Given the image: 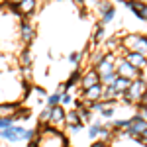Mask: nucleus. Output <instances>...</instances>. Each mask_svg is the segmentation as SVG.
<instances>
[{"instance_id": "obj_1", "label": "nucleus", "mask_w": 147, "mask_h": 147, "mask_svg": "<svg viewBox=\"0 0 147 147\" xmlns=\"http://www.w3.org/2000/svg\"><path fill=\"white\" fill-rule=\"evenodd\" d=\"M147 94V82L143 79L131 80L129 88L124 92V102L125 104H139V102L145 98Z\"/></svg>"}, {"instance_id": "obj_2", "label": "nucleus", "mask_w": 147, "mask_h": 147, "mask_svg": "<svg viewBox=\"0 0 147 147\" xmlns=\"http://www.w3.org/2000/svg\"><path fill=\"white\" fill-rule=\"evenodd\" d=\"M122 45L125 51H131V53H139V55L147 57V35H125L122 39Z\"/></svg>"}, {"instance_id": "obj_3", "label": "nucleus", "mask_w": 147, "mask_h": 147, "mask_svg": "<svg viewBox=\"0 0 147 147\" xmlns=\"http://www.w3.org/2000/svg\"><path fill=\"white\" fill-rule=\"evenodd\" d=\"M116 73H118V77L127 79V80L141 79V71H139V69H136L134 65H129L125 59H118V61H116Z\"/></svg>"}, {"instance_id": "obj_4", "label": "nucleus", "mask_w": 147, "mask_h": 147, "mask_svg": "<svg viewBox=\"0 0 147 147\" xmlns=\"http://www.w3.org/2000/svg\"><path fill=\"white\" fill-rule=\"evenodd\" d=\"M145 129H147V120L137 114V116H134V118L129 120V125L125 127V134L129 137H139Z\"/></svg>"}, {"instance_id": "obj_5", "label": "nucleus", "mask_w": 147, "mask_h": 147, "mask_svg": "<svg viewBox=\"0 0 147 147\" xmlns=\"http://www.w3.org/2000/svg\"><path fill=\"white\" fill-rule=\"evenodd\" d=\"M102 94H104V84H102V82H98V84H94V86H90V88L82 90V100L90 106L92 102L102 100Z\"/></svg>"}, {"instance_id": "obj_6", "label": "nucleus", "mask_w": 147, "mask_h": 147, "mask_svg": "<svg viewBox=\"0 0 147 147\" xmlns=\"http://www.w3.org/2000/svg\"><path fill=\"white\" fill-rule=\"evenodd\" d=\"M96 69V73L98 75H108V73H116V61H114V53H106V57H104V61H102Z\"/></svg>"}, {"instance_id": "obj_7", "label": "nucleus", "mask_w": 147, "mask_h": 147, "mask_svg": "<svg viewBox=\"0 0 147 147\" xmlns=\"http://www.w3.org/2000/svg\"><path fill=\"white\" fill-rule=\"evenodd\" d=\"M100 82V75L96 73V69H90V71H86V73H82V79H80V86H82V90H86V88H90L94 84H98Z\"/></svg>"}, {"instance_id": "obj_8", "label": "nucleus", "mask_w": 147, "mask_h": 147, "mask_svg": "<svg viewBox=\"0 0 147 147\" xmlns=\"http://www.w3.org/2000/svg\"><path fill=\"white\" fill-rule=\"evenodd\" d=\"M124 59L129 63V65H134L136 69H141L143 67H147V57H143V55H139V53H131V51H125L124 53Z\"/></svg>"}, {"instance_id": "obj_9", "label": "nucleus", "mask_w": 147, "mask_h": 147, "mask_svg": "<svg viewBox=\"0 0 147 147\" xmlns=\"http://www.w3.org/2000/svg\"><path fill=\"white\" fill-rule=\"evenodd\" d=\"M20 35H22V39L26 41V43H32V41H34V37H35L34 26H32V24H28V22H22V24H20Z\"/></svg>"}, {"instance_id": "obj_10", "label": "nucleus", "mask_w": 147, "mask_h": 147, "mask_svg": "<svg viewBox=\"0 0 147 147\" xmlns=\"http://www.w3.org/2000/svg\"><path fill=\"white\" fill-rule=\"evenodd\" d=\"M65 110H63V106L59 104V106H55L53 110H51V120H49V125H61L65 124Z\"/></svg>"}, {"instance_id": "obj_11", "label": "nucleus", "mask_w": 147, "mask_h": 147, "mask_svg": "<svg viewBox=\"0 0 147 147\" xmlns=\"http://www.w3.org/2000/svg\"><path fill=\"white\" fill-rule=\"evenodd\" d=\"M35 6H37L35 0H22V2L18 4V14H20V16H32L35 12Z\"/></svg>"}, {"instance_id": "obj_12", "label": "nucleus", "mask_w": 147, "mask_h": 147, "mask_svg": "<svg viewBox=\"0 0 147 147\" xmlns=\"http://www.w3.org/2000/svg\"><path fill=\"white\" fill-rule=\"evenodd\" d=\"M20 112L18 104H0V118H16V114Z\"/></svg>"}, {"instance_id": "obj_13", "label": "nucleus", "mask_w": 147, "mask_h": 147, "mask_svg": "<svg viewBox=\"0 0 147 147\" xmlns=\"http://www.w3.org/2000/svg\"><path fill=\"white\" fill-rule=\"evenodd\" d=\"M65 124L69 125V127H71V129H73V131H75V129H79L80 125V120H79V114H77V110H69L67 114H65Z\"/></svg>"}, {"instance_id": "obj_14", "label": "nucleus", "mask_w": 147, "mask_h": 147, "mask_svg": "<svg viewBox=\"0 0 147 147\" xmlns=\"http://www.w3.org/2000/svg\"><path fill=\"white\" fill-rule=\"evenodd\" d=\"M90 108L84 106V102H77V114H79V120L80 124H88L90 122Z\"/></svg>"}, {"instance_id": "obj_15", "label": "nucleus", "mask_w": 147, "mask_h": 147, "mask_svg": "<svg viewBox=\"0 0 147 147\" xmlns=\"http://www.w3.org/2000/svg\"><path fill=\"white\" fill-rule=\"evenodd\" d=\"M80 79H82V73H80L79 69H77V71H73V75L69 77V80L65 82V84H63V90H69V88H73L75 84H79Z\"/></svg>"}, {"instance_id": "obj_16", "label": "nucleus", "mask_w": 147, "mask_h": 147, "mask_svg": "<svg viewBox=\"0 0 147 147\" xmlns=\"http://www.w3.org/2000/svg\"><path fill=\"white\" fill-rule=\"evenodd\" d=\"M0 137L6 139V141H20L18 139V134H16V125L6 127V129H0Z\"/></svg>"}, {"instance_id": "obj_17", "label": "nucleus", "mask_w": 147, "mask_h": 147, "mask_svg": "<svg viewBox=\"0 0 147 147\" xmlns=\"http://www.w3.org/2000/svg\"><path fill=\"white\" fill-rule=\"evenodd\" d=\"M129 84H131V80H127V79H122V77H118L116 79V82H114L112 86L116 88V90L120 92V94H124L127 88H129Z\"/></svg>"}, {"instance_id": "obj_18", "label": "nucleus", "mask_w": 147, "mask_h": 147, "mask_svg": "<svg viewBox=\"0 0 147 147\" xmlns=\"http://www.w3.org/2000/svg\"><path fill=\"white\" fill-rule=\"evenodd\" d=\"M127 8L134 12V14H137V18H139L141 12H143V8H145V2H139V0H127Z\"/></svg>"}, {"instance_id": "obj_19", "label": "nucleus", "mask_w": 147, "mask_h": 147, "mask_svg": "<svg viewBox=\"0 0 147 147\" xmlns=\"http://www.w3.org/2000/svg\"><path fill=\"white\" fill-rule=\"evenodd\" d=\"M116 79H118V73H108V75H102L100 77V82L104 86H112L116 82Z\"/></svg>"}, {"instance_id": "obj_20", "label": "nucleus", "mask_w": 147, "mask_h": 147, "mask_svg": "<svg viewBox=\"0 0 147 147\" xmlns=\"http://www.w3.org/2000/svg\"><path fill=\"white\" fill-rule=\"evenodd\" d=\"M61 94L63 92H53V94H49L47 96V106H51V108H55L61 104Z\"/></svg>"}, {"instance_id": "obj_21", "label": "nucleus", "mask_w": 147, "mask_h": 147, "mask_svg": "<svg viewBox=\"0 0 147 147\" xmlns=\"http://www.w3.org/2000/svg\"><path fill=\"white\" fill-rule=\"evenodd\" d=\"M100 134H102V125L100 124H92L90 129H88V137H90V139H96Z\"/></svg>"}, {"instance_id": "obj_22", "label": "nucleus", "mask_w": 147, "mask_h": 147, "mask_svg": "<svg viewBox=\"0 0 147 147\" xmlns=\"http://www.w3.org/2000/svg\"><path fill=\"white\" fill-rule=\"evenodd\" d=\"M110 8H114V6L110 4V2H108V0H100V2H98V8H96V10H98V14H100V16H104V14L110 10Z\"/></svg>"}, {"instance_id": "obj_23", "label": "nucleus", "mask_w": 147, "mask_h": 147, "mask_svg": "<svg viewBox=\"0 0 147 147\" xmlns=\"http://www.w3.org/2000/svg\"><path fill=\"white\" fill-rule=\"evenodd\" d=\"M20 61H22L24 67H30V63H32V53H30V49H24V51H22Z\"/></svg>"}, {"instance_id": "obj_24", "label": "nucleus", "mask_w": 147, "mask_h": 147, "mask_svg": "<svg viewBox=\"0 0 147 147\" xmlns=\"http://www.w3.org/2000/svg\"><path fill=\"white\" fill-rule=\"evenodd\" d=\"M51 110H53V108H51V106H47L45 110L39 114V122H41V124H49V120H51Z\"/></svg>"}, {"instance_id": "obj_25", "label": "nucleus", "mask_w": 147, "mask_h": 147, "mask_svg": "<svg viewBox=\"0 0 147 147\" xmlns=\"http://www.w3.org/2000/svg\"><path fill=\"white\" fill-rule=\"evenodd\" d=\"M114 18H116V8H110V10L106 12L104 16H102V24H108V22H112Z\"/></svg>"}, {"instance_id": "obj_26", "label": "nucleus", "mask_w": 147, "mask_h": 147, "mask_svg": "<svg viewBox=\"0 0 147 147\" xmlns=\"http://www.w3.org/2000/svg\"><path fill=\"white\" fill-rule=\"evenodd\" d=\"M104 57H106V53H102V51H96V53L92 55V65H94V67H98L102 61H104Z\"/></svg>"}, {"instance_id": "obj_27", "label": "nucleus", "mask_w": 147, "mask_h": 147, "mask_svg": "<svg viewBox=\"0 0 147 147\" xmlns=\"http://www.w3.org/2000/svg\"><path fill=\"white\" fill-rule=\"evenodd\" d=\"M104 28H102V26H98V28H96V30H94V41H96V43H100V41H104Z\"/></svg>"}, {"instance_id": "obj_28", "label": "nucleus", "mask_w": 147, "mask_h": 147, "mask_svg": "<svg viewBox=\"0 0 147 147\" xmlns=\"http://www.w3.org/2000/svg\"><path fill=\"white\" fill-rule=\"evenodd\" d=\"M12 125H14L12 118H0V129H6V127H12Z\"/></svg>"}, {"instance_id": "obj_29", "label": "nucleus", "mask_w": 147, "mask_h": 147, "mask_svg": "<svg viewBox=\"0 0 147 147\" xmlns=\"http://www.w3.org/2000/svg\"><path fill=\"white\" fill-rule=\"evenodd\" d=\"M129 120H131V118H127V120H116L114 127H116V129H118V127H127V125H129Z\"/></svg>"}, {"instance_id": "obj_30", "label": "nucleus", "mask_w": 147, "mask_h": 147, "mask_svg": "<svg viewBox=\"0 0 147 147\" xmlns=\"http://www.w3.org/2000/svg\"><path fill=\"white\" fill-rule=\"evenodd\" d=\"M80 57H82V53L75 51V53H71V55H69V61H71V63H79V61H80Z\"/></svg>"}, {"instance_id": "obj_31", "label": "nucleus", "mask_w": 147, "mask_h": 147, "mask_svg": "<svg viewBox=\"0 0 147 147\" xmlns=\"http://www.w3.org/2000/svg\"><path fill=\"white\" fill-rule=\"evenodd\" d=\"M71 102H73L71 94H69V92H63V94H61V104H65V106H67V104H71Z\"/></svg>"}, {"instance_id": "obj_32", "label": "nucleus", "mask_w": 147, "mask_h": 147, "mask_svg": "<svg viewBox=\"0 0 147 147\" xmlns=\"http://www.w3.org/2000/svg\"><path fill=\"white\" fill-rule=\"evenodd\" d=\"M35 137V131L34 129H26V136H24V139H28V141H32Z\"/></svg>"}, {"instance_id": "obj_33", "label": "nucleus", "mask_w": 147, "mask_h": 147, "mask_svg": "<svg viewBox=\"0 0 147 147\" xmlns=\"http://www.w3.org/2000/svg\"><path fill=\"white\" fill-rule=\"evenodd\" d=\"M139 20L147 22V4H145V8H143V12H141V16H139Z\"/></svg>"}, {"instance_id": "obj_34", "label": "nucleus", "mask_w": 147, "mask_h": 147, "mask_svg": "<svg viewBox=\"0 0 147 147\" xmlns=\"http://www.w3.org/2000/svg\"><path fill=\"white\" fill-rule=\"evenodd\" d=\"M90 147H108V145H106V141H96V143H92Z\"/></svg>"}, {"instance_id": "obj_35", "label": "nucleus", "mask_w": 147, "mask_h": 147, "mask_svg": "<svg viewBox=\"0 0 147 147\" xmlns=\"http://www.w3.org/2000/svg\"><path fill=\"white\" fill-rule=\"evenodd\" d=\"M118 43H120L118 39H110V41H108V45L112 47V49H114V47H118Z\"/></svg>"}, {"instance_id": "obj_36", "label": "nucleus", "mask_w": 147, "mask_h": 147, "mask_svg": "<svg viewBox=\"0 0 147 147\" xmlns=\"http://www.w3.org/2000/svg\"><path fill=\"white\" fill-rule=\"evenodd\" d=\"M22 0H6V4H10V6H18Z\"/></svg>"}, {"instance_id": "obj_37", "label": "nucleus", "mask_w": 147, "mask_h": 147, "mask_svg": "<svg viewBox=\"0 0 147 147\" xmlns=\"http://www.w3.org/2000/svg\"><path fill=\"white\" fill-rule=\"evenodd\" d=\"M28 147H39V141H35V139H32V141L28 143Z\"/></svg>"}, {"instance_id": "obj_38", "label": "nucleus", "mask_w": 147, "mask_h": 147, "mask_svg": "<svg viewBox=\"0 0 147 147\" xmlns=\"http://www.w3.org/2000/svg\"><path fill=\"white\" fill-rule=\"evenodd\" d=\"M139 141H141V143H143V145L147 147V137H145V139H143V137H139Z\"/></svg>"}, {"instance_id": "obj_39", "label": "nucleus", "mask_w": 147, "mask_h": 147, "mask_svg": "<svg viewBox=\"0 0 147 147\" xmlns=\"http://www.w3.org/2000/svg\"><path fill=\"white\" fill-rule=\"evenodd\" d=\"M139 137H143V139H145V137H147V129H145V131H143V134H141ZM139 137H137V139H139Z\"/></svg>"}, {"instance_id": "obj_40", "label": "nucleus", "mask_w": 147, "mask_h": 147, "mask_svg": "<svg viewBox=\"0 0 147 147\" xmlns=\"http://www.w3.org/2000/svg\"><path fill=\"white\" fill-rule=\"evenodd\" d=\"M0 4H6V0H0Z\"/></svg>"}, {"instance_id": "obj_41", "label": "nucleus", "mask_w": 147, "mask_h": 147, "mask_svg": "<svg viewBox=\"0 0 147 147\" xmlns=\"http://www.w3.org/2000/svg\"><path fill=\"white\" fill-rule=\"evenodd\" d=\"M98 2H100V0H98Z\"/></svg>"}]
</instances>
